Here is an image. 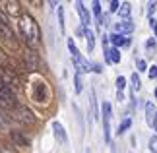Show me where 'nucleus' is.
Here are the masks:
<instances>
[{"label": "nucleus", "instance_id": "nucleus-1", "mask_svg": "<svg viewBox=\"0 0 157 153\" xmlns=\"http://www.w3.org/2000/svg\"><path fill=\"white\" fill-rule=\"evenodd\" d=\"M20 31H21V37L25 39V43L31 48L41 41L39 25H37V21H35V17L31 14H21V17H20Z\"/></svg>", "mask_w": 157, "mask_h": 153}, {"label": "nucleus", "instance_id": "nucleus-37", "mask_svg": "<svg viewBox=\"0 0 157 153\" xmlns=\"http://www.w3.org/2000/svg\"><path fill=\"white\" fill-rule=\"evenodd\" d=\"M149 23H151V27H153V31L157 33V21H155V20H153V17H151V21H149Z\"/></svg>", "mask_w": 157, "mask_h": 153}, {"label": "nucleus", "instance_id": "nucleus-36", "mask_svg": "<svg viewBox=\"0 0 157 153\" xmlns=\"http://www.w3.org/2000/svg\"><path fill=\"white\" fill-rule=\"evenodd\" d=\"M138 68H140V70H146V60H138Z\"/></svg>", "mask_w": 157, "mask_h": 153}, {"label": "nucleus", "instance_id": "nucleus-5", "mask_svg": "<svg viewBox=\"0 0 157 153\" xmlns=\"http://www.w3.org/2000/svg\"><path fill=\"white\" fill-rule=\"evenodd\" d=\"M103 130H105V142H111V105L103 103Z\"/></svg>", "mask_w": 157, "mask_h": 153}, {"label": "nucleus", "instance_id": "nucleus-11", "mask_svg": "<svg viewBox=\"0 0 157 153\" xmlns=\"http://www.w3.org/2000/svg\"><path fill=\"white\" fill-rule=\"evenodd\" d=\"M114 29H117V33H118V35L132 33V31H134V23H132L130 20H122V21L114 23Z\"/></svg>", "mask_w": 157, "mask_h": 153}, {"label": "nucleus", "instance_id": "nucleus-6", "mask_svg": "<svg viewBox=\"0 0 157 153\" xmlns=\"http://www.w3.org/2000/svg\"><path fill=\"white\" fill-rule=\"evenodd\" d=\"M33 97L37 103H47V99H49V89H47V85L43 82H37L33 85Z\"/></svg>", "mask_w": 157, "mask_h": 153}, {"label": "nucleus", "instance_id": "nucleus-21", "mask_svg": "<svg viewBox=\"0 0 157 153\" xmlns=\"http://www.w3.org/2000/svg\"><path fill=\"white\" fill-rule=\"evenodd\" d=\"M130 79H132V89H134V91H138L142 87V82H140V76H138V74H132Z\"/></svg>", "mask_w": 157, "mask_h": 153}, {"label": "nucleus", "instance_id": "nucleus-4", "mask_svg": "<svg viewBox=\"0 0 157 153\" xmlns=\"http://www.w3.org/2000/svg\"><path fill=\"white\" fill-rule=\"evenodd\" d=\"M14 113H16V120H20L21 124H27V126H33L35 122H37V118H35V114L29 111L27 107H23V105H17L14 109Z\"/></svg>", "mask_w": 157, "mask_h": 153}, {"label": "nucleus", "instance_id": "nucleus-18", "mask_svg": "<svg viewBox=\"0 0 157 153\" xmlns=\"http://www.w3.org/2000/svg\"><path fill=\"white\" fill-rule=\"evenodd\" d=\"M118 14H120V17H122V20H128L130 14H132L130 4H128V2H122V4H120V8H118Z\"/></svg>", "mask_w": 157, "mask_h": 153}, {"label": "nucleus", "instance_id": "nucleus-34", "mask_svg": "<svg viewBox=\"0 0 157 153\" xmlns=\"http://www.w3.org/2000/svg\"><path fill=\"white\" fill-rule=\"evenodd\" d=\"M149 78H157V66H151V68H149Z\"/></svg>", "mask_w": 157, "mask_h": 153}, {"label": "nucleus", "instance_id": "nucleus-24", "mask_svg": "<svg viewBox=\"0 0 157 153\" xmlns=\"http://www.w3.org/2000/svg\"><path fill=\"white\" fill-rule=\"evenodd\" d=\"M58 23H60V31H66V27H64V10L58 6Z\"/></svg>", "mask_w": 157, "mask_h": 153}, {"label": "nucleus", "instance_id": "nucleus-15", "mask_svg": "<svg viewBox=\"0 0 157 153\" xmlns=\"http://www.w3.org/2000/svg\"><path fill=\"white\" fill-rule=\"evenodd\" d=\"M10 138H12V142H14L16 145H21V147H27V145H29V140L23 136L21 132H17V130H12Z\"/></svg>", "mask_w": 157, "mask_h": 153}, {"label": "nucleus", "instance_id": "nucleus-40", "mask_svg": "<svg viewBox=\"0 0 157 153\" xmlns=\"http://www.w3.org/2000/svg\"><path fill=\"white\" fill-rule=\"evenodd\" d=\"M155 97H157V89H155Z\"/></svg>", "mask_w": 157, "mask_h": 153}, {"label": "nucleus", "instance_id": "nucleus-35", "mask_svg": "<svg viewBox=\"0 0 157 153\" xmlns=\"http://www.w3.org/2000/svg\"><path fill=\"white\" fill-rule=\"evenodd\" d=\"M91 68H93V72H97V74H101V72H103V68H101V64H93Z\"/></svg>", "mask_w": 157, "mask_h": 153}, {"label": "nucleus", "instance_id": "nucleus-26", "mask_svg": "<svg viewBox=\"0 0 157 153\" xmlns=\"http://www.w3.org/2000/svg\"><path fill=\"white\" fill-rule=\"evenodd\" d=\"M10 126V118L4 113H0V128H8Z\"/></svg>", "mask_w": 157, "mask_h": 153}, {"label": "nucleus", "instance_id": "nucleus-9", "mask_svg": "<svg viewBox=\"0 0 157 153\" xmlns=\"http://www.w3.org/2000/svg\"><path fill=\"white\" fill-rule=\"evenodd\" d=\"M72 58H74V64H76L78 74H86V72L91 70V64H89L87 60L82 56V54H76V56H72Z\"/></svg>", "mask_w": 157, "mask_h": 153}, {"label": "nucleus", "instance_id": "nucleus-7", "mask_svg": "<svg viewBox=\"0 0 157 153\" xmlns=\"http://www.w3.org/2000/svg\"><path fill=\"white\" fill-rule=\"evenodd\" d=\"M0 39L6 41V43H8V45H10L12 48H17L16 35H14V31L10 29V25H2V23H0Z\"/></svg>", "mask_w": 157, "mask_h": 153}, {"label": "nucleus", "instance_id": "nucleus-22", "mask_svg": "<svg viewBox=\"0 0 157 153\" xmlns=\"http://www.w3.org/2000/svg\"><path fill=\"white\" fill-rule=\"evenodd\" d=\"M74 82H76V93H82V89H83V82H82V74H76V78H74Z\"/></svg>", "mask_w": 157, "mask_h": 153}, {"label": "nucleus", "instance_id": "nucleus-28", "mask_svg": "<svg viewBox=\"0 0 157 153\" xmlns=\"http://www.w3.org/2000/svg\"><path fill=\"white\" fill-rule=\"evenodd\" d=\"M6 64H8V56H6V52L0 48V68H6Z\"/></svg>", "mask_w": 157, "mask_h": 153}, {"label": "nucleus", "instance_id": "nucleus-39", "mask_svg": "<svg viewBox=\"0 0 157 153\" xmlns=\"http://www.w3.org/2000/svg\"><path fill=\"white\" fill-rule=\"evenodd\" d=\"M153 128H155V130H157V116H155V122H153Z\"/></svg>", "mask_w": 157, "mask_h": 153}, {"label": "nucleus", "instance_id": "nucleus-25", "mask_svg": "<svg viewBox=\"0 0 157 153\" xmlns=\"http://www.w3.org/2000/svg\"><path fill=\"white\" fill-rule=\"evenodd\" d=\"M0 153H17V149L14 145H10V143H4L2 147H0Z\"/></svg>", "mask_w": 157, "mask_h": 153}, {"label": "nucleus", "instance_id": "nucleus-14", "mask_svg": "<svg viewBox=\"0 0 157 153\" xmlns=\"http://www.w3.org/2000/svg\"><path fill=\"white\" fill-rule=\"evenodd\" d=\"M109 41L113 43L114 48H118V47H128V45H130V39L124 37V35H118V33H113L111 37H109Z\"/></svg>", "mask_w": 157, "mask_h": 153}, {"label": "nucleus", "instance_id": "nucleus-33", "mask_svg": "<svg viewBox=\"0 0 157 153\" xmlns=\"http://www.w3.org/2000/svg\"><path fill=\"white\" fill-rule=\"evenodd\" d=\"M155 6H157V2H149V4H147V12H149V16H151L153 12H155Z\"/></svg>", "mask_w": 157, "mask_h": 153}, {"label": "nucleus", "instance_id": "nucleus-38", "mask_svg": "<svg viewBox=\"0 0 157 153\" xmlns=\"http://www.w3.org/2000/svg\"><path fill=\"white\" fill-rule=\"evenodd\" d=\"M147 47H149V48H153V47H155V41H153V39H151V41H147Z\"/></svg>", "mask_w": 157, "mask_h": 153}, {"label": "nucleus", "instance_id": "nucleus-10", "mask_svg": "<svg viewBox=\"0 0 157 153\" xmlns=\"http://www.w3.org/2000/svg\"><path fill=\"white\" fill-rule=\"evenodd\" d=\"M76 10H78V14H80L82 25H83V27H87L89 23H91V17H89V12H87L86 6H83V2H76Z\"/></svg>", "mask_w": 157, "mask_h": 153}, {"label": "nucleus", "instance_id": "nucleus-31", "mask_svg": "<svg viewBox=\"0 0 157 153\" xmlns=\"http://www.w3.org/2000/svg\"><path fill=\"white\" fill-rule=\"evenodd\" d=\"M0 23H2V25H8V17H6V14H4L2 8H0Z\"/></svg>", "mask_w": 157, "mask_h": 153}, {"label": "nucleus", "instance_id": "nucleus-3", "mask_svg": "<svg viewBox=\"0 0 157 153\" xmlns=\"http://www.w3.org/2000/svg\"><path fill=\"white\" fill-rule=\"evenodd\" d=\"M0 85H6L10 89H20V76L12 68H0Z\"/></svg>", "mask_w": 157, "mask_h": 153}, {"label": "nucleus", "instance_id": "nucleus-13", "mask_svg": "<svg viewBox=\"0 0 157 153\" xmlns=\"http://www.w3.org/2000/svg\"><path fill=\"white\" fill-rule=\"evenodd\" d=\"M105 60H107V62L109 64H118L120 62V52H118V48H105Z\"/></svg>", "mask_w": 157, "mask_h": 153}, {"label": "nucleus", "instance_id": "nucleus-2", "mask_svg": "<svg viewBox=\"0 0 157 153\" xmlns=\"http://www.w3.org/2000/svg\"><path fill=\"white\" fill-rule=\"evenodd\" d=\"M16 107H17V99H16L14 89L0 85V109L2 111H14Z\"/></svg>", "mask_w": 157, "mask_h": 153}, {"label": "nucleus", "instance_id": "nucleus-16", "mask_svg": "<svg viewBox=\"0 0 157 153\" xmlns=\"http://www.w3.org/2000/svg\"><path fill=\"white\" fill-rule=\"evenodd\" d=\"M155 116H157V109L153 103H147L146 105V122L149 126H153V122H155Z\"/></svg>", "mask_w": 157, "mask_h": 153}, {"label": "nucleus", "instance_id": "nucleus-23", "mask_svg": "<svg viewBox=\"0 0 157 153\" xmlns=\"http://www.w3.org/2000/svg\"><path fill=\"white\" fill-rule=\"evenodd\" d=\"M89 105H91V116L97 118V105H95V93L91 91V99H89Z\"/></svg>", "mask_w": 157, "mask_h": 153}, {"label": "nucleus", "instance_id": "nucleus-32", "mask_svg": "<svg viewBox=\"0 0 157 153\" xmlns=\"http://www.w3.org/2000/svg\"><path fill=\"white\" fill-rule=\"evenodd\" d=\"M118 8H120V2L118 0H113L111 2V12H118Z\"/></svg>", "mask_w": 157, "mask_h": 153}, {"label": "nucleus", "instance_id": "nucleus-17", "mask_svg": "<svg viewBox=\"0 0 157 153\" xmlns=\"http://www.w3.org/2000/svg\"><path fill=\"white\" fill-rule=\"evenodd\" d=\"M52 130H54V136H56L58 142H62V143L68 142V138H66V132H64V128H62V124H60V122H52Z\"/></svg>", "mask_w": 157, "mask_h": 153}, {"label": "nucleus", "instance_id": "nucleus-20", "mask_svg": "<svg viewBox=\"0 0 157 153\" xmlns=\"http://www.w3.org/2000/svg\"><path fill=\"white\" fill-rule=\"evenodd\" d=\"M130 126H132V118H130V116H128V118H124V120H122V124L118 126V134H124V132L128 130Z\"/></svg>", "mask_w": 157, "mask_h": 153}, {"label": "nucleus", "instance_id": "nucleus-19", "mask_svg": "<svg viewBox=\"0 0 157 153\" xmlns=\"http://www.w3.org/2000/svg\"><path fill=\"white\" fill-rule=\"evenodd\" d=\"M83 33H86V39H87V51L91 52V51H93V47H95V35H93L91 29H86Z\"/></svg>", "mask_w": 157, "mask_h": 153}, {"label": "nucleus", "instance_id": "nucleus-27", "mask_svg": "<svg viewBox=\"0 0 157 153\" xmlns=\"http://www.w3.org/2000/svg\"><path fill=\"white\" fill-rule=\"evenodd\" d=\"M93 14H95L97 20L101 17V2H99V0H95V2H93Z\"/></svg>", "mask_w": 157, "mask_h": 153}, {"label": "nucleus", "instance_id": "nucleus-12", "mask_svg": "<svg viewBox=\"0 0 157 153\" xmlns=\"http://www.w3.org/2000/svg\"><path fill=\"white\" fill-rule=\"evenodd\" d=\"M4 6H6V8H2V10H6L10 16L20 17V14H21V6H20V2H16V0H8V2H4Z\"/></svg>", "mask_w": 157, "mask_h": 153}, {"label": "nucleus", "instance_id": "nucleus-29", "mask_svg": "<svg viewBox=\"0 0 157 153\" xmlns=\"http://www.w3.org/2000/svg\"><path fill=\"white\" fill-rule=\"evenodd\" d=\"M117 87H118V91H122L126 87V78H122V76L117 78Z\"/></svg>", "mask_w": 157, "mask_h": 153}, {"label": "nucleus", "instance_id": "nucleus-8", "mask_svg": "<svg viewBox=\"0 0 157 153\" xmlns=\"http://www.w3.org/2000/svg\"><path fill=\"white\" fill-rule=\"evenodd\" d=\"M23 58H25V68H27V72H37L39 70V56H37V52H35L33 48H29Z\"/></svg>", "mask_w": 157, "mask_h": 153}, {"label": "nucleus", "instance_id": "nucleus-30", "mask_svg": "<svg viewBox=\"0 0 157 153\" xmlns=\"http://www.w3.org/2000/svg\"><path fill=\"white\" fill-rule=\"evenodd\" d=\"M149 149H151L153 153H157V136H153L151 140H149Z\"/></svg>", "mask_w": 157, "mask_h": 153}]
</instances>
